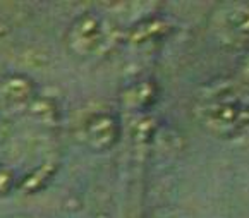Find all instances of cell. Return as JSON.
<instances>
[{"instance_id":"5b68a950","label":"cell","mask_w":249,"mask_h":218,"mask_svg":"<svg viewBox=\"0 0 249 218\" xmlns=\"http://www.w3.org/2000/svg\"><path fill=\"white\" fill-rule=\"evenodd\" d=\"M59 170V165L53 160H47L35 167L33 170L26 172L21 179H18V185L16 189L21 191L22 194H38L43 189H47L50 182L53 181L55 174Z\"/></svg>"},{"instance_id":"277c9868","label":"cell","mask_w":249,"mask_h":218,"mask_svg":"<svg viewBox=\"0 0 249 218\" xmlns=\"http://www.w3.org/2000/svg\"><path fill=\"white\" fill-rule=\"evenodd\" d=\"M0 96L7 105L26 109L38 96V86L26 74H9L0 83Z\"/></svg>"},{"instance_id":"6da1fadb","label":"cell","mask_w":249,"mask_h":218,"mask_svg":"<svg viewBox=\"0 0 249 218\" xmlns=\"http://www.w3.org/2000/svg\"><path fill=\"white\" fill-rule=\"evenodd\" d=\"M103 22L96 12H83L66 29V48L77 58H86L96 54L105 40Z\"/></svg>"},{"instance_id":"8992f818","label":"cell","mask_w":249,"mask_h":218,"mask_svg":"<svg viewBox=\"0 0 249 218\" xmlns=\"http://www.w3.org/2000/svg\"><path fill=\"white\" fill-rule=\"evenodd\" d=\"M170 33V24L160 18H150L136 22L127 33V40L134 45H144L150 41L160 40Z\"/></svg>"},{"instance_id":"30bf717a","label":"cell","mask_w":249,"mask_h":218,"mask_svg":"<svg viewBox=\"0 0 249 218\" xmlns=\"http://www.w3.org/2000/svg\"><path fill=\"white\" fill-rule=\"evenodd\" d=\"M18 185V175L7 165H0V196H9Z\"/></svg>"},{"instance_id":"9c48e42d","label":"cell","mask_w":249,"mask_h":218,"mask_svg":"<svg viewBox=\"0 0 249 218\" xmlns=\"http://www.w3.org/2000/svg\"><path fill=\"white\" fill-rule=\"evenodd\" d=\"M231 24L234 33L241 40H249V7L246 5L244 9H239L232 14Z\"/></svg>"},{"instance_id":"52a82bcc","label":"cell","mask_w":249,"mask_h":218,"mask_svg":"<svg viewBox=\"0 0 249 218\" xmlns=\"http://www.w3.org/2000/svg\"><path fill=\"white\" fill-rule=\"evenodd\" d=\"M26 110L38 124H43L47 127H53L60 122V107L50 96L38 95L30 105L26 107Z\"/></svg>"},{"instance_id":"3957f363","label":"cell","mask_w":249,"mask_h":218,"mask_svg":"<svg viewBox=\"0 0 249 218\" xmlns=\"http://www.w3.org/2000/svg\"><path fill=\"white\" fill-rule=\"evenodd\" d=\"M85 145L93 151H107L114 148L121 139V124L108 112H96L83 124Z\"/></svg>"},{"instance_id":"ba28073f","label":"cell","mask_w":249,"mask_h":218,"mask_svg":"<svg viewBox=\"0 0 249 218\" xmlns=\"http://www.w3.org/2000/svg\"><path fill=\"white\" fill-rule=\"evenodd\" d=\"M124 96L125 103L132 109H146L157 100V86L151 81H141L129 88Z\"/></svg>"},{"instance_id":"8fae6325","label":"cell","mask_w":249,"mask_h":218,"mask_svg":"<svg viewBox=\"0 0 249 218\" xmlns=\"http://www.w3.org/2000/svg\"><path fill=\"white\" fill-rule=\"evenodd\" d=\"M155 129H157V124L153 122V119H141L140 122L136 124L134 129H132V136L138 141H148L151 136L155 134Z\"/></svg>"},{"instance_id":"7a4b0ae2","label":"cell","mask_w":249,"mask_h":218,"mask_svg":"<svg viewBox=\"0 0 249 218\" xmlns=\"http://www.w3.org/2000/svg\"><path fill=\"white\" fill-rule=\"evenodd\" d=\"M203 124L218 134H231L249 126V103H215L203 110Z\"/></svg>"},{"instance_id":"7c38bea8","label":"cell","mask_w":249,"mask_h":218,"mask_svg":"<svg viewBox=\"0 0 249 218\" xmlns=\"http://www.w3.org/2000/svg\"><path fill=\"white\" fill-rule=\"evenodd\" d=\"M151 218H155V217H151Z\"/></svg>"}]
</instances>
